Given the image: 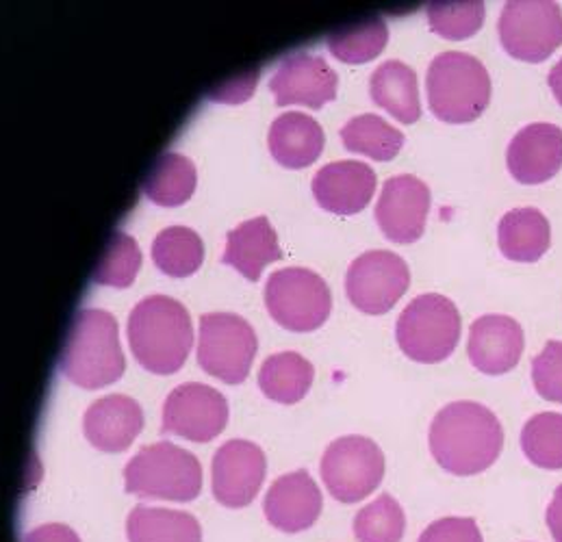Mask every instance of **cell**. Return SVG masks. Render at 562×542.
<instances>
[{
    "mask_svg": "<svg viewBox=\"0 0 562 542\" xmlns=\"http://www.w3.org/2000/svg\"><path fill=\"white\" fill-rule=\"evenodd\" d=\"M428 211V184L411 174H402L384 182L375 204V222L389 241L415 244L426 230Z\"/></svg>",
    "mask_w": 562,
    "mask_h": 542,
    "instance_id": "cell-14",
    "label": "cell"
},
{
    "mask_svg": "<svg viewBox=\"0 0 562 542\" xmlns=\"http://www.w3.org/2000/svg\"><path fill=\"white\" fill-rule=\"evenodd\" d=\"M126 332L135 361L157 375L177 373L193 346L188 308L168 295H150L137 302L128 315Z\"/></svg>",
    "mask_w": 562,
    "mask_h": 542,
    "instance_id": "cell-2",
    "label": "cell"
},
{
    "mask_svg": "<svg viewBox=\"0 0 562 542\" xmlns=\"http://www.w3.org/2000/svg\"><path fill=\"white\" fill-rule=\"evenodd\" d=\"M521 450L526 458L546 471L562 468V415L539 413L521 430Z\"/></svg>",
    "mask_w": 562,
    "mask_h": 542,
    "instance_id": "cell-31",
    "label": "cell"
},
{
    "mask_svg": "<svg viewBox=\"0 0 562 542\" xmlns=\"http://www.w3.org/2000/svg\"><path fill=\"white\" fill-rule=\"evenodd\" d=\"M524 346V328L506 315H484L469 328V361L486 375L513 371L521 361Z\"/></svg>",
    "mask_w": 562,
    "mask_h": 542,
    "instance_id": "cell-18",
    "label": "cell"
},
{
    "mask_svg": "<svg viewBox=\"0 0 562 542\" xmlns=\"http://www.w3.org/2000/svg\"><path fill=\"white\" fill-rule=\"evenodd\" d=\"M322 126L300 111H286L272 122L268 146L277 163L289 170H302L313 166L324 153Z\"/></svg>",
    "mask_w": 562,
    "mask_h": 542,
    "instance_id": "cell-22",
    "label": "cell"
},
{
    "mask_svg": "<svg viewBox=\"0 0 562 542\" xmlns=\"http://www.w3.org/2000/svg\"><path fill=\"white\" fill-rule=\"evenodd\" d=\"M266 453L241 439L224 443L211 462L213 497L226 508H246L255 501L266 479Z\"/></svg>",
    "mask_w": 562,
    "mask_h": 542,
    "instance_id": "cell-13",
    "label": "cell"
},
{
    "mask_svg": "<svg viewBox=\"0 0 562 542\" xmlns=\"http://www.w3.org/2000/svg\"><path fill=\"white\" fill-rule=\"evenodd\" d=\"M375 172L361 161H335L313 177V195L317 204L335 215H357L375 191Z\"/></svg>",
    "mask_w": 562,
    "mask_h": 542,
    "instance_id": "cell-19",
    "label": "cell"
},
{
    "mask_svg": "<svg viewBox=\"0 0 562 542\" xmlns=\"http://www.w3.org/2000/svg\"><path fill=\"white\" fill-rule=\"evenodd\" d=\"M510 177L521 184H543L562 170V128L537 122L521 128L506 150Z\"/></svg>",
    "mask_w": 562,
    "mask_h": 542,
    "instance_id": "cell-16",
    "label": "cell"
},
{
    "mask_svg": "<svg viewBox=\"0 0 562 542\" xmlns=\"http://www.w3.org/2000/svg\"><path fill=\"white\" fill-rule=\"evenodd\" d=\"M546 521H548V528L552 532L554 542H562V484L557 488L554 499L546 512Z\"/></svg>",
    "mask_w": 562,
    "mask_h": 542,
    "instance_id": "cell-39",
    "label": "cell"
},
{
    "mask_svg": "<svg viewBox=\"0 0 562 542\" xmlns=\"http://www.w3.org/2000/svg\"><path fill=\"white\" fill-rule=\"evenodd\" d=\"M339 77L324 57L308 53H293L282 59L270 81V91L279 106H308L322 109L337 98Z\"/></svg>",
    "mask_w": 562,
    "mask_h": 542,
    "instance_id": "cell-15",
    "label": "cell"
},
{
    "mask_svg": "<svg viewBox=\"0 0 562 542\" xmlns=\"http://www.w3.org/2000/svg\"><path fill=\"white\" fill-rule=\"evenodd\" d=\"M484 2L465 0V2H428L426 18L430 31L450 42H461L475 35L484 24Z\"/></svg>",
    "mask_w": 562,
    "mask_h": 542,
    "instance_id": "cell-32",
    "label": "cell"
},
{
    "mask_svg": "<svg viewBox=\"0 0 562 542\" xmlns=\"http://www.w3.org/2000/svg\"><path fill=\"white\" fill-rule=\"evenodd\" d=\"M124 488L139 499L186 504L202 490V466L193 453L161 441L142 448L124 466Z\"/></svg>",
    "mask_w": 562,
    "mask_h": 542,
    "instance_id": "cell-5",
    "label": "cell"
},
{
    "mask_svg": "<svg viewBox=\"0 0 562 542\" xmlns=\"http://www.w3.org/2000/svg\"><path fill=\"white\" fill-rule=\"evenodd\" d=\"M341 142L350 153L384 163L397 157L404 146V135L380 115L366 113L352 117L341 128Z\"/></svg>",
    "mask_w": 562,
    "mask_h": 542,
    "instance_id": "cell-28",
    "label": "cell"
},
{
    "mask_svg": "<svg viewBox=\"0 0 562 542\" xmlns=\"http://www.w3.org/2000/svg\"><path fill=\"white\" fill-rule=\"evenodd\" d=\"M548 83H550V90L554 91L559 104H562V59L550 70Z\"/></svg>",
    "mask_w": 562,
    "mask_h": 542,
    "instance_id": "cell-40",
    "label": "cell"
},
{
    "mask_svg": "<svg viewBox=\"0 0 562 542\" xmlns=\"http://www.w3.org/2000/svg\"><path fill=\"white\" fill-rule=\"evenodd\" d=\"M142 268V252L137 241L126 233H115L104 248L94 271L95 284L126 289L135 282Z\"/></svg>",
    "mask_w": 562,
    "mask_h": 542,
    "instance_id": "cell-34",
    "label": "cell"
},
{
    "mask_svg": "<svg viewBox=\"0 0 562 542\" xmlns=\"http://www.w3.org/2000/svg\"><path fill=\"white\" fill-rule=\"evenodd\" d=\"M266 308L284 330L313 332L330 317L333 295L319 273L284 268L268 278Z\"/></svg>",
    "mask_w": 562,
    "mask_h": 542,
    "instance_id": "cell-7",
    "label": "cell"
},
{
    "mask_svg": "<svg viewBox=\"0 0 562 542\" xmlns=\"http://www.w3.org/2000/svg\"><path fill=\"white\" fill-rule=\"evenodd\" d=\"M195 182V166L188 157L179 153H166L155 161L142 189L153 204L175 208L186 204L193 195Z\"/></svg>",
    "mask_w": 562,
    "mask_h": 542,
    "instance_id": "cell-27",
    "label": "cell"
},
{
    "mask_svg": "<svg viewBox=\"0 0 562 542\" xmlns=\"http://www.w3.org/2000/svg\"><path fill=\"white\" fill-rule=\"evenodd\" d=\"M161 419L164 434L209 443L222 434L228 424V402L220 391L206 384L186 382L166 397Z\"/></svg>",
    "mask_w": 562,
    "mask_h": 542,
    "instance_id": "cell-12",
    "label": "cell"
},
{
    "mask_svg": "<svg viewBox=\"0 0 562 542\" xmlns=\"http://www.w3.org/2000/svg\"><path fill=\"white\" fill-rule=\"evenodd\" d=\"M204 246L188 226H170L153 241V263L170 278H188L200 270Z\"/></svg>",
    "mask_w": 562,
    "mask_h": 542,
    "instance_id": "cell-30",
    "label": "cell"
},
{
    "mask_svg": "<svg viewBox=\"0 0 562 542\" xmlns=\"http://www.w3.org/2000/svg\"><path fill=\"white\" fill-rule=\"evenodd\" d=\"M428 104L446 124L475 122L491 102V77L484 64L469 53H441L426 77Z\"/></svg>",
    "mask_w": 562,
    "mask_h": 542,
    "instance_id": "cell-4",
    "label": "cell"
},
{
    "mask_svg": "<svg viewBox=\"0 0 562 542\" xmlns=\"http://www.w3.org/2000/svg\"><path fill=\"white\" fill-rule=\"evenodd\" d=\"M384 477V453L372 439L344 437L328 445L322 458V479L339 504H359Z\"/></svg>",
    "mask_w": 562,
    "mask_h": 542,
    "instance_id": "cell-10",
    "label": "cell"
},
{
    "mask_svg": "<svg viewBox=\"0 0 562 542\" xmlns=\"http://www.w3.org/2000/svg\"><path fill=\"white\" fill-rule=\"evenodd\" d=\"M370 95L402 124H415L422 117L417 75L402 61L382 64L370 79Z\"/></svg>",
    "mask_w": 562,
    "mask_h": 542,
    "instance_id": "cell-24",
    "label": "cell"
},
{
    "mask_svg": "<svg viewBox=\"0 0 562 542\" xmlns=\"http://www.w3.org/2000/svg\"><path fill=\"white\" fill-rule=\"evenodd\" d=\"M411 270L406 261L386 250H372L352 261L346 273V293L355 308L366 315H384L408 291Z\"/></svg>",
    "mask_w": 562,
    "mask_h": 542,
    "instance_id": "cell-11",
    "label": "cell"
},
{
    "mask_svg": "<svg viewBox=\"0 0 562 542\" xmlns=\"http://www.w3.org/2000/svg\"><path fill=\"white\" fill-rule=\"evenodd\" d=\"M386 42H389V26L378 15L337 29L326 37V46L330 55L352 66L368 64L375 57H380Z\"/></svg>",
    "mask_w": 562,
    "mask_h": 542,
    "instance_id": "cell-29",
    "label": "cell"
},
{
    "mask_svg": "<svg viewBox=\"0 0 562 542\" xmlns=\"http://www.w3.org/2000/svg\"><path fill=\"white\" fill-rule=\"evenodd\" d=\"M497 31L513 59L541 64L562 46V9L552 0L506 2Z\"/></svg>",
    "mask_w": 562,
    "mask_h": 542,
    "instance_id": "cell-9",
    "label": "cell"
},
{
    "mask_svg": "<svg viewBox=\"0 0 562 542\" xmlns=\"http://www.w3.org/2000/svg\"><path fill=\"white\" fill-rule=\"evenodd\" d=\"M24 542H81L79 534L61 523H48V526H40L33 532H29L24 537Z\"/></svg>",
    "mask_w": 562,
    "mask_h": 542,
    "instance_id": "cell-38",
    "label": "cell"
},
{
    "mask_svg": "<svg viewBox=\"0 0 562 542\" xmlns=\"http://www.w3.org/2000/svg\"><path fill=\"white\" fill-rule=\"evenodd\" d=\"M430 453L452 475H477L495 464L504 448L499 419L482 404L454 402L430 426Z\"/></svg>",
    "mask_w": 562,
    "mask_h": 542,
    "instance_id": "cell-1",
    "label": "cell"
},
{
    "mask_svg": "<svg viewBox=\"0 0 562 542\" xmlns=\"http://www.w3.org/2000/svg\"><path fill=\"white\" fill-rule=\"evenodd\" d=\"M59 364L72 384L88 391L117 382L124 375L126 361L115 317L100 308L81 310L72 321Z\"/></svg>",
    "mask_w": 562,
    "mask_h": 542,
    "instance_id": "cell-3",
    "label": "cell"
},
{
    "mask_svg": "<svg viewBox=\"0 0 562 542\" xmlns=\"http://www.w3.org/2000/svg\"><path fill=\"white\" fill-rule=\"evenodd\" d=\"M532 382L543 399L562 404V341L546 343L543 352L535 357Z\"/></svg>",
    "mask_w": 562,
    "mask_h": 542,
    "instance_id": "cell-35",
    "label": "cell"
},
{
    "mask_svg": "<svg viewBox=\"0 0 562 542\" xmlns=\"http://www.w3.org/2000/svg\"><path fill=\"white\" fill-rule=\"evenodd\" d=\"M128 542H202V528L189 512L137 506L126 519Z\"/></svg>",
    "mask_w": 562,
    "mask_h": 542,
    "instance_id": "cell-25",
    "label": "cell"
},
{
    "mask_svg": "<svg viewBox=\"0 0 562 542\" xmlns=\"http://www.w3.org/2000/svg\"><path fill=\"white\" fill-rule=\"evenodd\" d=\"M322 490L306 471H293L279 477L263 501L266 519L284 534H297L315 526L322 515Z\"/></svg>",
    "mask_w": 562,
    "mask_h": 542,
    "instance_id": "cell-17",
    "label": "cell"
},
{
    "mask_svg": "<svg viewBox=\"0 0 562 542\" xmlns=\"http://www.w3.org/2000/svg\"><path fill=\"white\" fill-rule=\"evenodd\" d=\"M257 81H259V70L244 72L237 79H231V81L222 83L220 88H215V90L209 93V98L215 100V102H226V104L244 102V100H248L255 93Z\"/></svg>",
    "mask_w": 562,
    "mask_h": 542,
    "instance_id": "cell-37",
    "label": "cell"
},
{
    "mask_svg": "<svg viewBox=\"0 0 562 542\" xmlns=\"http://www.w3.org/2000/svg\"><path fill=\"white\" fill-rule=\"evenodd\" d=\"M252 326L233 313H206L200 317L198 364L226 384H241L257 357Z\"/></svg>",
    "mask_w": 562,
    "mask_h": 542,
    "instance_id": "cell-8",
    "label": "cell"
},
{
    "mask_svg": "<svg viewBox=\"0 0 562 542\" xmlns=\"http://www.w3.org/2000/svg\"><path fill=\"white\" fill-rule=\"evenodd\" d=\"M417 542H484L477 523L469 517H446L430 523Z\"/></svg>",
    "mask_w": 562,
    "mask_h": 542,
    "instance_id": "cell-36",
    "label": "cell"
},
{
    "mask_svg": "<svg viewBox=\"0 0 562 542\" xmlns=\"http://www.w3.org/2000/svg\"><path fill=\"white\" fill-rule=\"evenodd\" d=\"M315 377L313 364L297 352H279L261 364V393L277 404H297L311 388Z\"/></svg>",
    "mask_w": 562,
    "mask_h": 542,
    "instance_id": "cell-26",
    "label": "cell"
},
{
    "mask_svg": "<svg viewBox=\"0 0 562 542\" xmlns=\"http://www.w3.org/2000/svg\"><path fill=\"white\" fill-rule=\"evenodd\" d=\"M395 339L411 361H446L461 341V313L446 295L424 293L402 310L395 324Z\"/></svg>",
    "mask_w": 562,
    "mask_h": 542,
    "instance_id": "cell-6",
    "label": "cell"
},
{
    "mask_svg": "<svg viewBox=\"0 0 562 542\" xmlns=\"http://www.w3.org/2000/svg\"><path fill=\"white\" fill-rule=\"evenodd\" d=\"M144 428L142 406L126 395H106L94 402L83 417L86 439L98 452H126Z\"/></svg>",
    "mask_w": 562,
    "mask_h": 542,
    "instance_id": "cell-20",
    "label": "cell"
},
{
    "mask_svg": "<svg viewBox=\"0 0 562 542\" xmlns=\"http://www.w3.org/2000/svg\"><path fill=\"white\" fill-rule=\"evenodd\" d=\"M550 222L539 208H513L499 219L497 244L508 261L537 263L550 250Z\"/></svg>",
    "mask_w": 562,
    "mask_h": 542,
    "instance_id": "cell-23",
    "label": "cell"
},
{
    "mask_svg": "<svg viewBox=\"0 0 562 542\" xmlns=\"http://www.w3.org/2000/svg\"><path fill=\"white\" fill-rule=\"evenodd\" d=\"M406 517L391 495H380L355 517V537L359 542H402Z\"/></svg>",
    "mask_w": 562,
    "mask_h": 542,
    "instance_id": "cell-33",
    "label": "cell"
},
{
    "mask_svg": "<svg viewBox=\"0 0 562 542\" xmlns=\"http://www.w3.org/2000/svg\"><path fill=\"white\" fill-rule=\"evenodd\" d=\"M281 259L282 252L277 230L272 228L270 219L263 215L239 224L226 235L222 263L239 271L250 282H257L266 270V266L277 263Z\"/></svg>",
    "mask_w": 562,
    "mask_h": 542,
    "instance_id": "cell-21",
    "label": "cell"
}]
</instances>
